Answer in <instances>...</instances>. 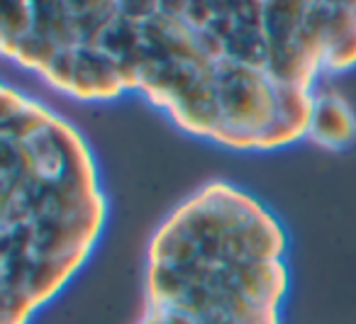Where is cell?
Returning a JSON list of instances; mask_svg holds the SVG:
<instances>
[{
	"instance_id": "cell-1",
	"label": "cell",
	"mask_w": 356,
	"mask_h": 324,
	"mask_svg": "<svg viewBox=\"0 0 356 324\" xmlns=\"http://www.w3.org/2000/svg\"><path fill=\"white\" fill-rule=\"evenodd\" d=\"M0 118L3 324H27L88 259L108 205L74 124L10 86Z\"/></svg>"
},
{
	"instance_id": "cell-2",
	"label": "cell",
	"mask_w": 356,
	"mask_h": 324,
	"mask_svg": "<svg viewBox=\"0 0 356 324\" xmlns=\"http://www.w3.org/2000/svg\"><path fill=\"white\" fill-rule=\"evenodd\" d=\"M283 249L286 234L261 202L229 183H208L152 236L147 307H166L237 264L283 259Z\"/></svg>"
},
{
	"instance_id": "cell-3",
	"label": "cell",
	"mask_w": 356,
	"mask_h": 324,
	"mask_svg": "<svg viewBox=\"0 0 356 324\" xmlns=\"http://www.w3.org/2000/svg\"><path fill=\"white\" fill-rule=\"evenodd\" d=\"M127 93L124 81L110 56L95 47H76L71 98L83 103H108Z\"/></svg>"
},
{
	"instance_id": "cell-4",
	"label": "cell",
	"mask_w": 356,
	"mask_h": 324,
	"mask_svg": "<svg viewBox=\"0 0 356 324\" xmlns=\"http://www.w3.org/2000/svg\"><path fill=\"white\" fill-rule=\"evenodd\" d=\"M305 139L327 152H341L354 144L356 113L351 110L349 100L337 90H317Z\"/></svg>"
},
{
	"instance_id": "cell-5",
	"label": "cell",
	"mask_w": 356,
	"mask_h": 324,
	"mask_svg": "<svg viewBox=\"0 0 356 324\" xmlns=\"http://www.w3.org/2000/svg\"><path fill=\"white\" fill-rule=\"evenodd\" d=\"M35 27V3L32 0H10L0 10V47L15 44Z\"/></svg>"
},
{
	"instance_id": "cell-6",
	"label": "cell",
	"mask_w": 356,
	"mask_h": 324,
	"mask_svg": "<svg viewBox=\"0 0 356 324\" xmlns=\"http://www.w3.org/2000/svg\"><path fill=\"white\" fill-rule=\"evenodd\" d=\"M356 66V27L346 32L339 42L330 47L322 56V71L327 74H346Z\"/></svg>"
},
{
	"instance_id": "cell-7",
	"label": "cell",
	"mask_w": 356,
	"mask_h": 324,
	"mask_svg": "<svg viewBox=\"0 0 356 324\" xmlns=\"http://www.w3.org/2000/svg\"><path fill=\"white\" fill-rule=\"evenodd\" d=\"M139 324H198L193 317L184 312H173V309H159V307H147L142 322Z\"/></svg>"
}]
</instances>
